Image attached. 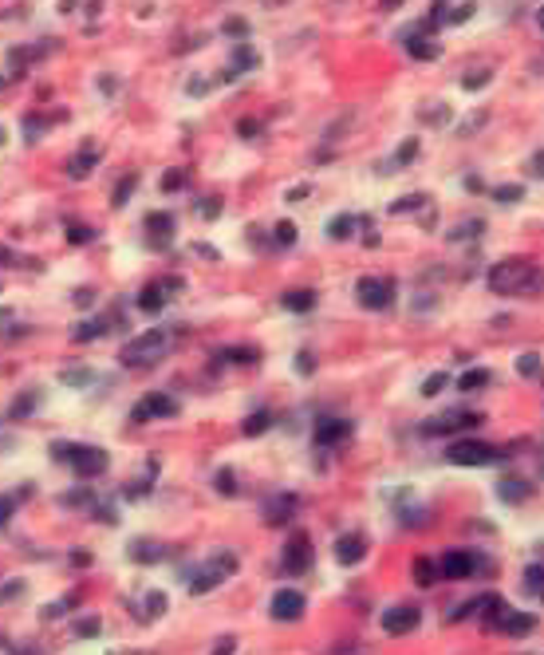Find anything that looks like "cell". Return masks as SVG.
<instances>
[{"label":"cell","mask_w":544,"mask_h":655,"mask_svg":"<svg viewBox=\"0 0 544 655\" xmlns=\"http://www.w3.org/2000/svg\"><path fill=\"white\" fill-rule=\"evenodd\" d=\"M75 636H79V640H95L99 631H103V620L99 616H83V620H75Z\"/></svg>","instance_id":"f546056e"},{"label":"cell","mask_w":544,"mask_h":655,"mask_svg":"<svg viewBox=\"0 0 544 655\" xmlns=\"http://www.w3.org/2000/svg\"><path fill=\"white\" fill-rule=\"evenodd\" d=\"M529 494H532V485L520 482V478H505V482H497V498L509 501V506H513V501H525Z\"/></svg>","instance_id":"ac0fdd59"},{"label":"cell","mask_w":544,"mask_h":655,"mask_svg":"<svg viewBox=\"0 0 544 655\" xmlns=\"http://www.w3.org/2000/svg\"><path fill=\"white\" fill-rule=\"evenodd\" d=\"M446 458L454 462V466H493V462H501V450L489 446V442L461 438V442H450Z\"/></svg>","instance_id":"5b68a950"},{"label":"cell","mask_w":544,"mask_h":655,"mask_svg":"<svg viewBox=\"0 0 544 655\" xmlns=\"http://www.w3.org/2000/svg\"><path fill=\"white\" fill-rule=\"evenodd\" d=\"M16 498H0V525H8V513H13Z\"/></svg>","instance_id":"680465c9"},{"label":"cell","mask_w":544,"mask_h":655,"mask_svg":"<svg viewBox=\"0 0 544 655\" xmlns=\"http://www.w3.org/2000/svg\"><path fill=\"white\" fill-rule=\"evenodd\" d=\"M489 289L501 292V296H513V292H536L544 289V273L532 261H525V257H509V261H497L493 268H489Z\"/></svg>","instance_id":"6da1fadb"},{"label":"cell","mask_w":544,"mask_h":655,"mask_svg":"<svg viewBox=\"0 0 544 655\" xmlns=\"http://www.w3.org/2000/svg\"><path fill=\"white\" fill-rule=\"evenodd\" d=\"M134 186H138V174H131V178H122V182L115 186V197H110V206H126V197L134 194Z\"/></svg>","instance_id":"d6a6232c"},{"label":"cell","mask_w":544,"mask_h":655,"mask_svg":"<svg viewBox=\"0 0 544 655\" xmlns=\"http://www.w3.org/2000/svg\"><path fill=\"white\" fill-rule=\"evenodd\" d=\"M75 304H79V308H91V304H95V292H91V289H79V292H75Z\"/></svg>","instance_id":"9f6ffc18"},{"label":"cell","mask_w":544,"mask_h":655,"mask_svg":"<svg viewBox=\"0 0 544 655\" xmlns=\"http://www.w3.org/2000/svg\"><path fill=\"white\" fill-rule=\"evenodd\" d=\"M308 194H312L308 186H296V190H288V202H300V197H308Z\"/></svg>","instance_id":"94428289"},{"label":"cell","mask_w":544,"mask_h":655,"mask_svg":"<svg viewBox=\"0 0 544 655\" xmlns=\"http://www.w3.org/2000/svg\"><path fill=\"white\" fill-rule=\"evenodd\" d=\"M233 647H237V640H233V636H225V640L213 647V655H233Z\"/></svg>","instance_id":"6f0895ef"},{"label":"cell","mask_w":544,"mask_h":655,"mask_svg":"<svg viewBox=\"0 0 544 655\" xmlns=\"http://www.w3.org/2000/svg\"><path fill=\"white\" fill-rule=\"evenodd\" d=\"M477 423H481V414L450 411V414H442V419H430L422 430H426V435H450V430H470V426H477Z\"/></svg>","instance_id":"9c48e42d"},{"label":"cell","mask_w":544,"mask_h":655,"mask_svg":"<svg viewBox=\"0 0 544 655\" xmlns=\"http://www.w3.org/2000/svg\"><path fill=\"white\" fill-rule=\"evenodd\" d=\"M217 213H221V202H217V197H206V206H201V218H209V221H213Z\"/></svg>","instance_id":"f5cc1de1"},{"label":"cell","mask_w":544,"mask_h":655,"mask_svg":"<svg viewBox=\"0 0 544 655\" xmlns=\"http://www.w3.org/2000/svg\"><path fill=\"white\" fill-rule=\"evenodd\" d=\"M284 308H288V312H312V308H315V292L312 289L284 292Z\"/></svg>","instance_id":"d6986e66"},{"label":"cell","mask_w":544,"mask_h":655,"mask_svg":"<svg viewBox=\"0 0 544 655\" xmlns=\"http://www.w3.org/2000/svg\"><path fill=\"white\" fill-rule=\"evenodd\" d=\"M162 612H166V596L150 592V596H146V616H162Z\"/></svg>","instance_id":"7bdbcfd3"},{"label":"cell","mask_w":544,"mask_h":655,"mask_svg":"<svg viewBox=\"0 0 544 655\" xmlns=\"http://www.w3.org/2000/svg\"><path fill=\"white\" fill-rule=\"evenodd\" d=\"M20 588H24L20 581H8L4 588H0V600H13V596H20Z\"/></svg>","instance_id":"11a10c76"},{"label":"cell","mask_w":544,"mask_h":655,"mask_svg":"<svg viewBox=\"0 0 544 655\" xmlns=\"http://www.w3.org/2000/svg\"><path fill=\"white\" fill-rule=\"evenodd\" d=\"M170 352V332L166 328H150V332H142V336H134L126 348H122V367H150L158 364L162 355Z\"/></svg>","instance_id":"3957f363"},{"label":"cell","mask_w":544,"mask_h":655,"mask_svg":"<svg viewBox=\"0 0 544 655\" xmlns=\"http://www.w3.org/2000/svg\"><path fill=\"white\" fill-rule=\"evenodd\" d=\"M477 565H481V560L473 557L470 549H450V553H442V560H438V576H442V581H465Z\"/></svg>","instance_id":"ba28073f"},{"label":"cell","mask_w":544,"mask_h":655,"mask_svg":"<svg viewBox=\"0 0 544 655\" xmlns=\"http://www.w3.org/2000/svg\"><path fill=\"white\" fill-rule=\"evenodd\" d=\"M363 553H367V541H363L359 533H347L336 541V560L339 565H359Z\"/></svg>","instance_id":"9a60e30c"},{"label":"cell","mask_w":544,"mask_h":655,"mask_svg":"<svg viewBox=\"0 0 544 655\" xmlns=\"http://www.w3.org/2000/svg\"><path fill=\"white\" fill-rule=\"evenodd\" d=\"M233 572H237V557L233 553H213V557L201 565V569H194L190 572V592L194 596H201V592H209V588H217L221 581H229Z\"/></svg>","instance_id":"277c9868"},{"label":"cell","mask_w":544,"mask_h":655,"mask_svg":"<svg viewBox=\"0 0 544 655\" xmlns=\"http://www.w3.org/2000/svg\"><path fill=\"white\" fill-rule=\"evenodd\" d=\"M477 229H481V221H465V225H458V229L450 233V241H465V237H473Z\"/></svg>","instance_id":"bcb514c9"},{"label":"cell","mask_w":544,"mask_h":655,"mask_svg":"<svg viewBox=\"0 0 544 655\" xmlns=\"http://www.w3.org/2000/svg\"><path fill=\"white\" fill-rule=\"evenodd\" d=\"M517 367H520V375H536V371H541V364H536V355H532V352H529V355H520V364H517Z\"/></svg>","instance_id":"c3c4849f"},{"label":"cell","mask_w":544,"mask_h":655,"mask_svg":"<svg viewBox=\"0 0 544 655\" xmlns=\"http://www.w3.org/2000/svg\"><path fill=\"white\" fill-rule=\"evenodd\" d=\"M268 426H272V414H268V411H256V414H249V419H245V435H265Z\"/></svg>","instance_id":"1f68e13d"},{"label":"cell","mask_w":544,"mask_h":655,"mask_svg":"<svg viewBox=\"0 0 544 655\" xmlns=\"http://www.w3.org/2000/svg\"><path fill=\"white\" fill-rule=\"evenodd\" d=\"M536 20H541V28H544V8H541V13H536Z\"/></svg>","instance_id":"e7e4bbea"},{"label":"cell","mask_w":544,"mask_h":655,"mask_svg":"<svg viewBox=\"0 0 544 655\" xmlns=\"http://www.w3.org/2000/svg\"><path fill=\"white\" fill-rule=\"evenodd\" d=\"M383 4H387V8H399V4H402V0H383Z\"/></svg>","instance_id":"be15d7a7"},{"label":"cell","mask_w":544,"mask_h":655,"mask_svg":"<svg viewBox=\"0 0 544 655\" xmlns=\"http://www.w3.org/2000/svg\"><path fill=\"white\" fill-rule=\"evenodd\" d=\"M60 383L63 387H91V383H95V371H91V367H63Z\"/></svg>","instance_id":"ffe728a7"},{"label":"cell","mask_w":544,"mask_h":655,"mask_svg":"<svg viewBox=\"0 0 544 655\" xmlns=\"http://www.w3.org/2000/svg\"><path fill=\"white\" fill-rule=\"evenodd\" d=\"M292 510H296V498H292V494H280V498H272V501L265 506V521H268V525L288 521Z\"/></svg>","instance_id":"e0dca14e"},{"label":"cell","mask_w":544,"mask_h":655,"mask_svg":"<svg viewBox=\"0 0 544 655\" xmlns=\"http://www.w3.org/2000/svg\"><path fill=\"white\" fill-rule=\"evenodd\" d=\"M131 655H134V652H131Z\"/></svg>","instance_id":"03108f58"},{"label":"cell","mask_w":544,"mask_h":655,"mask_svg":"<svg viewBox=\"0 0 544 655\" xmlns=\"http://www.w3.org/2000/svg\"><path fill=\"white\" fill-rule=\"evenodd\" d=\"M418 620H422L418 608L399 604V608H390V612H383V631H387V636H406V631L418 628Z\"/></svg>","instance_id":"30bf717a"},{"label":"cell","mask_w":544,"mask_h":655,"mask_svg":"<svg viewBox=\"0 0 544 655\" xmlns=\"http://www.w3.org/2000/svg\"><path fill=\"white\" fill-rule=\"evenodd\" d=\"M277 245H296V225L292 221H280L277 225Z\"/></svg>","instance_id":"ee69618b"},{"label":"cell","mask_w":544,"mask_h":655,"mask_svg":"<svg viewBox=\"0 0 544 655\" xmlns=\"http://www.w3.org/2000/svg\"><path fill=\"white\" fill-rule=\"evenodd\" d=\"M355 225H359V221L351 218V213H339V218L327 221V237H331V241H347L351 233H355Z\"/></svg>","instance_id":"7402d4cb"},{"label":"cell","mask_w":544,"mask_h":655,"mask_svg":"<svg viewBox=\"0 0 544 655\" xmlns=\"http://www.w3.org/2000/svg\"><path fill=\"white\" fill-rule=\"evenodd\" d=\"M72 565H79V569H83V565H91V553H72Z\"/></svg>","instance_id":"6125c7cd"},{"label":"cell","mask_w":544,"mask_h":655,"mask_svg":"<svg viewBox=\"0 0 544 655\" xmlns=\"http://www.w3.org/2000/svg\"><path fill=\"white\" fill-rule=\"evenodd\" d=\"M347 438H351L347 419H324V423H315V446H339Z\"/></svg>","instance_id":"4fadbf2b"},{"label":"cell","mask_w":544,"mask_h":655,"mask_svg":"<svg viewBox=\"0 0 544 655\" xmlns=\"http://www.w3.org/2000/svg\"><path fill=\"white\" fill-rule=\"evenodd\" d=\"M181 186H186V174L181 170H170L166 178H162V190H166V194H174V190H181Z\"/></svg>","instance_id":"f6af8a7d"},{"label":"cell","mask_w":544,"mask_h":655,"mask_svg":"<svg viewBox=\"0 0 544 655\" xmlns=\"http://www.w3.org/2000/svg\"><path fill=\"white\" fill-rule=\"evenodd\" d=\"M485 83H489V67H485V72H470L465 79H461L465 91H477V87H485Z\"/></svg>","instance_id":"b9f144b4"},{"label":"cell","mask_w":544,"mask_h":655,"mask_svg":"<svg viewBox=\"0 0 544 655\" xmlns=\"http://www.w3.org/2000/svg\"><path fill=\"white\" fill-rule=\"evenodd\" d=\"M497 631H505V636H529L532 628H536V620L529 616V612H513V608H505L501 612V620L493 624Z\"/></svg>","instance_id":"5bb4252c"},{"label":"cell","mask_w":544,"mask_h":655,"mask_svg":"<svg viewBox=\"0 0 544 655\" xmlns=\"http://www.w3.org/2000/svg\"><path fill=\"white\" fill-rule=\"evenodd\" d=\"M418 158V138H406V143L399 146V154L390 158V166H406V162H414Z\"/></svg>","instance_id":"836d02e7"},{"label":"cell","mask_w":544,"mask_h":655,"mask_svg":"<svg viewBox=\"0 0 544 655\" xmlns=\"http://www.w3.org/2000/svg\"><path fill=\"white\" fill-rule=\"evenodd\" d=\"M103 332H107V320H83V324H75L72 340L75 343H91V340H99Z\"/></svg>","instance_id":"603a6c76"},{"label":"cell","mask_w":544,"mask_h":655,"mask_svg":"<svg viewBox=\"0 0 544 655\" xmlns=\"http://www.w3.org/2000/svg\"><path fill=\"white\" fill-rule=\"evenodd\" d=\"M225 32H229V36H245L249 28H245V20H229V24H225Z\"/></svg>","instance_id":"91938a15"},{"label":"cell","mask_w":544,"mask_h":655,"mask_svg":"<svg viewBox=\"0 0 544 655\" xmlns=\"http://www.w3.org/2000/svg\"><path fill=\"white\" fill-rule=\"evenodd\" d=\"M131 557L138 560V565H150V560H162V557H166V549H162V545H150V541H138Z\"/></svg>","instance_id":"f1b7e54d"},{"label":"cell","mask_w":544,"mask_h":655,"mask_svg":"<svg viewBox=\"0 0 544 655\" xmlns=\"http://www.w3.org/2000/svg\"><path fill=\"white\" fill-rule=\"evenodd\" d=\"M51 458L67 462V466L75 470V478H83V482H91V478H99V474H107V466H110L107 450L79 446V442H51Z\"/></svg>","instance_id":"7a4b0ae2"},{"label":"cell","mask_w":544,"mask_h":655,"mask_svg":"<svg viewBox=\"0 0 544 655\" xmlns=\"http://www.w3.org/2000/svg\"><path fill=\"white\" fill-rule=\"evenodd\" d=\"M493 197H497V202H505V206H513V202H520V197H525V190H520V186H497Z\"/></svg>","instance_id":"8d00e7d4"},{"label":"cell","mask_w":544,"mask_h":655,"mask_svg":"<svg viewBox=\"0 0 544 655\" xmlns=\"http://www.w3.org/2000/svg\"><path fill=\"white\" fill-rule=\"evenodd\" d=\"M414 581L422 584V588H430V584L438 581V565L434 560H426V557H418L414 560Z\"/></svg>","instance_id":"83f0119b"},{"label":"cell","mask_w":544,"mask_h":655,"mask_svg":"<svg viewBox=\"0 0 544 655\" xmlns=\"http://www.w3.org/2000/svg\"><path fill=\"white\" fill-rule=\"evenodd\" d=\"M296 367H300V375H312V371H315V364H312V355H308V352L296 355Z\"/></svg>","instance_id":"db71d44e"},{"label":"cell","mask_w":544,"mask_h":655,"mask_svg":"<svg viewBox=\"0 0 544 655\" xmlns=\"http://www.w3.org/2000/svg\"><path fill=\"white\" fill-rule=\"evenodd\" d=\"M304 608H308V600H304L296 588H280V592L272 596V620H300Z\"/></svg>","instance_id":"7c38bea8"},{"label":"cell","mask_w":544,"mask_h":655,"mask_svg":"<svg viewBox=\"0 0 544 655\" xmlns=\"http://www.w3.org/2000/svg\"><path fill=\"white\" fill-rule=\"evenodd\" d=\"M355 296H359L363 308L383 312V308H390V300H395V284H390L387 277H359V284H355Z\"/></svg>","instance_id":"8992f818"},{"label":"cell","mask_w":544,"mask_h":655,"mask_svg":"<svg viewBox=\"0 0 544 655\" xmlns=\"http://www.w3.org/2000/svg\"><path fill=\"white\" fill-rule=\"evenodd\" d=\"M485 383H489V371H485V367H470V371L458 379V391H481Z\"/></svg>","instance_id":"4316f807"},{"label":"cell","mask_w":544,"mask_h":655,"mask_svg":"<svg viewBox=\"0 0 544 655\" xmlns=\"http://www.w3.org/2000/svg\"><path fill=\"white\" fill-rule=\"evenodd\" d=\"M83 501H95V490L87 485V490H75V494H67L63 498V506H83Z\"/></svg>","instance_id":"7dc6e473"},{"label":"cell","mask_w":544,"mask_h":655,"mask_svg":"<svg viewBox=\"0 0 544 655\" xmlns=\"http://www.w3.org/2000/svg\"><path fill=\"white\" fill-rule=\"evenodd\" d=\"M470 16H473V4H461V8H454V13L446 16V20H450V24H465Z\"/></svg>","instance_id":"681fc988"},{"label":"cell","mask_w":544,"mask_h":655,"mask_svg":"<svg viewBox=\"0 0 544 655\" xmlns=\"http://www.w3.org/2000/svg\"><path fill=\"white\" fill-rule=\"evenodd\" d=\"M426 202H430L426 194H406V197H399V202L390 206V213H414V209H422Z\"/></svg>","instance_id":"4dcf8cb0"},{"label":"cell","mask_w":544,"mask_h":655,"mask_svg":"<svg viewBox=\"0 0 544 655\" xmlns=\"http://www.w3.org/2000/svg\"><path fill=\"white\" fill-rule=\"evenodd\" d=\"M95 162H99V150H95V146H83V150H79V154L67 162V178H75V182H79V178H87Z\"/></svg>","instance_id":"2e32d148"},{"label":"cell","mask_w":544,"mask_h":655,"mask_svg":"<svg viewBox=\"0 0 544 655\" xmlns=\"http://www.w3.org/2000/svg\"><path fill=\"white\" fill-rule=\"evenodd\" d=\"M44 127H48V119H28V122H24V134H28V143H32V138H36V134L44 131Z\"/></svg>","instance_id":"816d5d0a"},{"label":"cell","mask_w":544,"mask_h":655,"mask_svg":"<svg viewBox=\"0 0 544 655\" xmlns=\"http://www.w3.org/2000/svg\"><path fill=\"white\" fill-rule=\"evenodd\" d=\"M162 304H166V292L158 289V284H150V289H142V296H138V308H142V312H162Z\"/></svg>","instance_id":"d4e9b609"},{"label":"cell","mask_w":544,"mask_h":655,"mask_svg":"<svg viewBox=\"0 0 544 655\" xmlns=\"http://www.w3.org/2000/svg\"><path fill=\"white\" fill-rule=\"evenodd\" d=\"M67 241H72V245H87V241H95V229H87V225H72V229H67Z\"/></svg>","instance_id":"60d3db41"},{"label":"cell","mask_w":544,"mask_h":655,"mask_svg":"<svg viewBox=\"0 0 544 655\" xmlns=\"http://www.w3.org/2000/svg\"><path fill=\"white\" fill-rule=\"evenodd\" d=\"M525 588H529V592H544V569L541 565H532V569L525 572Z\"/></svg>","instance_id":"f35d334b"},{"label":"cell","mask_w":544,"mask_h":655,"mask_svg":"<svg viewBox=\"0 0 544 655\" xmlns=\"http://www.w3.org/2000/svg\"><path fill=\"white\" fill-rule=\"evenodd\" d=\"M446 383H450L446 371H434V375L422 383V395H426V399H434V395H442V391H446Z\"/></svg>","instance_id":"e575fe53"},{"label":"cell","mask_w":544,"mask_h":655,"mask_svg":"<svg viewBox=\"0 0 544 655\" xmlns=\"http://www.w3.org/2000/svg\"><path fill=\"white\" fill-rule=\"evenodd\" d=\"M249 67H256V51L249 48V44H237V51H233V67H229V72H233V75H241V72H249Z\"/></svg>","instance_id":"484cf974"},{"label":"cell","mask_w":544,"mask_h":655,"mask_svg":"<svg viewBox=\"0 0 544 655\" xmlns=\"http://www.w3.org/2000/svg\"><path fill=\"white\" fill-rule=\"evenodd\" d=\"M178 414V399L166 395V391H154V395H146L138 407L131 411V423H150V419H174Z\"/></svg>","instance_id":"52a82bcc"},{"label":"cell","mask_w":544,"mask_h":655,"mask_svg":"<svg viewBox=\"0 0 544 655\" xmlns=\"http://www.w3.org/2000/svg\"><path fill=\"white\" fill-rule=\"evenodd\" d=\"M221 359H229V364H256V348H229V352H221Z\"/></svg>","instance_id":"d590c367"},{"label":"cell","mask_w":544,"mask_h":655,"mask_svg":"<svg viewBox=\"0 0 544 655\" xmlns=\"http://www.w3.org/2000/svg\"><path fill=\"white\" fill-rule=\"evenodd\" d=\"M217 494H225V498L237 494V478H233V470H221L217 474Z\"/></svg>","instance_id":"ab89813d"},{"label":"cell","mask_w":544,"mask_h":655,"mask_svg":"<svg viewBox=\"0 0 544 655\" xmlns=\"http://www.w3.org/2000/svg\"><path fill=\"white\" fill-rule=\"evenodd\" d=\"M237 131H241V138H253V134H261V122H256V119H241V122H237Z\"/></svg>","instance_id":"f907efd6"},{"label":"cell","mask_w":544,"mask_h":655,"mask_svg":"<svg viewBox=\"0 0 544 655\" xmlns=\"http://www.w3.org/2000/svg\"><path fill=\"white\" fill-rule=\"evenodd\" d=\"M36 407H40L36 395H20V399L13 403V419H24V414H28V411H36Z\"/></svg>","instance_id":"74e56055"},{"label":"cell","mask_w":544,"mask_h":655,"mask_svg":"<svg viewBox=\"0 0 544 655\" xmlns=\"http://www.w3.org/2000/svg\"><path fill=\"white\" fill-rule=\"evenodd\" d=\"M146 229L154 233L158 241H170V233H174V218H170V213H146Z\"/></svg>","instance_id":"cb8c5ba5"},{"label":"cell","mask_w":544,"mask_h":655,"mask_svg":"<svg viewBox=\"0 0 544 655\" xmlns=\"http://www.w3.org/2000/svg\"><path fill=\"white\" fill-rule=\"evenodd\" d=\"M406 51H411L414 60H438V51H442V48H438L430 36H411V40H406Z\"/></svg>","instance_id":"44dd1931"},{"label":"cell","mask_w":544,"mask_h":655,"mask_svg":"<svg viewBox=\"0 0 544 655\" xmlns=\"http://www.w3.org/2000/svg\"><path fill=\"white\" fill-rule=\"evenodd\" d=\"M312 569V545H308V537L304 533H296L288 541V549H284V572H308Z\"/></svg>","instance_id":"8fae6325"}]
</instances>
